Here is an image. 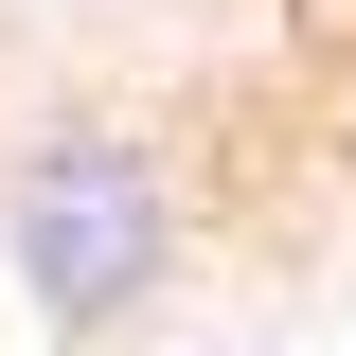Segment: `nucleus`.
<instances>
[{
	"label": "nucleus",
	"instance_id": "1",
	"mask_svg": "<svg viewBox=\"0 0 356 356\" xmlns=\"http://www.w3.org/2000/svg\"><path fill=\"white\" fill-rule=\"evenodd\" d=\"M0 267H18V321L54 356H107L125 321H161L196 285V178L161 125L125 107H54L0 161Z\"/></svg>",
	"mask_w": 356,
	"mask_h": 356
},
{
	"label": "nucleus",
	"instance_id": "2",
	"mask_svg": "<svg viewBox=\"0 0 356 356\" xmlns=\"http://www.w3.org/2000/svg\"><path fill=\"white\" fill-rule=\"evenodd\" d=\"M339 178H356V72H339Z\"/></svg>",
	"mask_w": 356,
	"mask_h": 356
}]
</instances>
